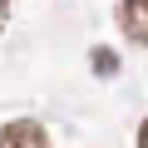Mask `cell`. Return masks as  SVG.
Here are the masks:
<instances>
[{"mask_svg": "<svg viewBox=\"0 0 148 148\" xmlns=\"http://www.w3.org/2000/svg\"><path fill=\"white\" fill-rule=\"evenodd\" d=\"M0 148H49V128L40 119H10L0 123Z\"/></svg>", "mask_w": 148, "mask_h": 148, "instance_id": "7a4b0ae2", "label": "cell"}, {"mask_svg": "<svg viewBox=\"0 0 148 148\" xmlns=\"http://www.w3.org/2000/svg\"><path fill=\"white\" fill-rule=\"evenodd\" d=\"M89 69L99 74V79H114V74H119V54H114L109 45H94V49H89Z\"/></svg>", "mask_w": 148, "mask_h": 148, "instance_id": "3957f363", "label": "cell"}, {"mask_svg": "<svg viewBox=\"0 0 148 148\" xmlns=\"http://www.w3.org/2000/svg\"><path fill=\"white\" fill-rule=\"evenodd\" d=\"M138 148H148V119L138 123Z\"/></svg>", "mask_w": 148, "mask_h": 148, "instance_id": "277c9868", "label": "cell"}, {"mask_svg": "<svg viewBox=\"0 0 148 148\" xmlns=\"http://www.w3.org/2000/svg\"><path fill=\"white\" fill-rule=\"evenodd\" d=\"M114 20H119V35H123L128 45L148 49V0H119Z\"/></svg>", "mask_w": 148, "mask_h": 148, "instance_id": "6da1fadb", "label": "cell"}]
</instances>
